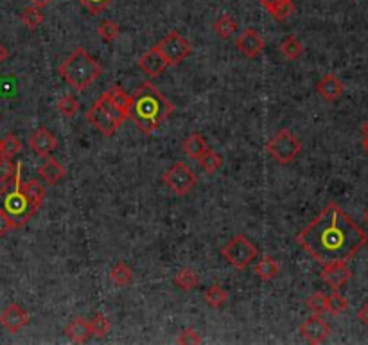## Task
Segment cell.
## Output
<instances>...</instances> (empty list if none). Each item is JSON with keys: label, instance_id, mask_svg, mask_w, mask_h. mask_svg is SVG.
I'll return each mask as SVG.
<instances>
[{"label": "cell", "instance_id": "cell-15", "mask_svg": "<svg viewBox=\"0 0 368 345\" xmlns=\"http://www.w3.org/2000/svg\"><path fill=\"white\" fill-rule=\"evenodd\" d=\"M138 67H140V69H142L147 76L156 78V76H160L165 71V69H167L169 63H167V60L162 56V53H160L155 45H153L149 51H146V53L140 56V60H138Z\"/></svg>", "mask_w": 368, "mask_h": 345}, {"label": "cell", "instance_id": "cell-41", "mask_svg": "<svg viewBox=\"0 0 368 345\" xmlns=\"http://www.w3.org/2000/svg\"><path fill=\"white\" fill-rule=\"evenodd\" d=\"M358 319H360L361 324H365L368 328V301L365 302V304L360 308V311H358Z\"/></svg>", "mask_w": 368, "mask_h": 345}, {"label": "cell", "instance_id": "cell-4", "mask_svg": "<svg viewBox=\"0 0 368 345\" xmlns=\"http://www.w3.org/2000/svg\"><path fill=\"white\" fill-rule=\"evenodd\" d=\"M0 213L9 218L13 229L24 227L38 213V207L22 189V164H17L13 180L6 184L4 189H0Z\"/></svg>", "mask_w": 368, "mask_h": 345}, {"label": "cell", "instance_id": "cell-12", "mask_svg": "<svg viewBox=\"0 0 368 345\" xmlns=\"http://www.w3.org/2000/svg\"><path fill=\"white\" fill-rule=\"evenodd\" d=\"M235 47H237V51H239L243 56L250 57V60H255L257 56H261L266 44H264L262 36L259 35L255 29L248 27V29H244L239 35V38L235 40Z\"/></svg>", "mask_w": 368, "mask_h": 345}, {"label": "cell", "instance_id": "cell-27", "mask_svg": "<svg viewBox=\"0 0 368 345\" xmlns=\"http://www.w3.org/2000/svg\"><path fill=\"white\" fill-rule=\"evenodd\" d=\"M22 189L24 193L29 196V200H31L33 204L40 209L45 200V193H47L44 184H40V180H29V182L22 180Z\"/></svg>", "mask_w": 368, "mask_h": 345}, {"label": "cell", "instance_id": "cell-44", "mask_svg": "<svg viewBox=\"0 0 368 345\" xmlns=\"http://www.w3.org/2000/svg\"><path fill=\"white\" fill-rule=\"evenodd\" d=\"M361 133H363V137H365V139L368 137V119L365 121L363 124H361Z\"/></svg>", "mask_w": 368, "mask_h": 345}, {"label": "cell", "instance_id": "cell-38", "mask_svg": "<svg viewBox=\"0 0 368 345\" xmlns=\"http://www.w3.org/2000/svg\"><path fill=\"white\" fill-rule=\"evenodd\" d=\"M90 15H101L102 11H107L116 0H77Z\"/></svg>", "mask_w": 368, "mask_h": 345}, {"label": "cell", "instance_id": "cell-23", "mask_svg": "<svg viewBox=\"0 0 368 345\" xmlns=\"http://www.w3.org/2000/svg\"><path fill=\"white\" fill-rule=\"evenodd\" d=\"M255 274H257L259 279L264 281V283L273 281L277 275H279V263H277L275 259L270 256L262 257L261 261L255 265Z\"/></svg>", "mask_w": 368, "mask_h": 345}, {"label": "cell", "instance_id": "cell-3", "mask_svg": "<svg viewBox=\"0 0 368 345\" xmlns=\"http://www.w3.org/2000/svg\"><path fill=\"white\" fill-rule=\"evenodd\" d=\"M62 80L72 87L75 92H84L90 85H93L102 74L101 63L86 49L77 47L68 54L58 67Z\"/></svg>", "mask_w": 368, "mask_h": 345}, {"label": "cell", "instance_id": "cell-35", "mask_svg": "<svg viewBox=\"0 0 368 345\" xmlns=\"http://www.w3.org/2000/svg\"><path fill=\"white\" fill-rule=\"evenodd\" d=\"M306 306L313 315H324L327 311V297L322 292L313 293V295L307 297Z\"/></svg>", "mask_w": 368, "mask_h": 345}, {"label": "cell", "instance_id": "cell-45", "mask_svg": "<svg viewBox=\"0 0 368 345\" xmlns=\"http://www.w3.org/2000/svg\"><path fill=\"white\" fill-rule=\"evenodd\" d=\"M363 150L367 151V155H368V137L363 141Z\"/></svg>", "mask_w": 368, "mask_h": 345}, {"label": "cell", "instance_id": "cell-43", "mask_svg": "<svg viewBox=\"0 0 368 345\" xmlns=\"http://www.w3.org/2000/svg\"><path fill=\"white\" fill-rule=\"evenodd\" d=\"M8 56H9V53H8V49H6V45L0 42V65L8 60Z\"/></svg>", "mask_w": 368, "mask_h": 345}, {"label": "cell", "instance_id": "cell-36", "mask_svg": "<svg viewBox=\"0 0 368 345\" xmlns=\"http://www.w3.org/2000/svg\"><path fill=\"white\" fill-rule=\"evenodd\" d=\"M90 326H92V335L98 338H104L108 333L111 331V322L102 313L95 315V317L90 320Z\"/></svg>", "mask_w": 368, "mask_h": 345}, {"label": "cell", "instance_id": "cell-9", "mask_svg": "<svg viewBox=\"0 0 368 345\" xmlns=\"http://www.w3.org/2000/svg\"><path fill=\"white\" fill-rule=\"evenodd\" d=\"M156 49L162 53V56L167 60L169 67H176L187 60L192 54L191 42L183 38L178 31H171L155 45Z\"/></svg>", "mask_w": 368, "mask_h": 345}, {"label": "cell", "instance_id": "cell-28", "mask_svg": "<svg viewBox=\"0 0 368 345\" xmlns=\"http://www.w3.org/2000/svg\"><path fill=\"white\" fill-rule=\"evenodd\" d=\"M280 53L284 54V57H288L289 62H295V60H298V57L302 56V53H304V45H302V42L298 40L297 36H288L286 40H282V44H280Z\"/></svg>", "mask_w": 368, "mask_h": 345}, {"label": "cell", "instance_id": "cell-25", "mask_svg": "<svg viewBox=\"0 0 368 345\" xmlns=\"http://www.w3.org/2000/svg\"><path fill=\"white\" fill-rule=\"evenodd\" d=\"M212 29L216 31V35L223 40H228L234 36V33L237 31V22L234 20L232 15H221V17L212 24Z\"/></svg>", "mask_w": 368, "mask_h": 345}, {"label": "cell", "instance_id": "cell-2", "mask_svg": "<svg viewBox=\"0 0 368 345\" xmlns=\"http://www.w3.org/2000/svg\"><path fill=\"white\" fill-rule=\"evenodd\" d=\"M131 108L128 117L135 123L144 135H151L171 117L174 112V103L169 101L155 85L146 81L138 85V89L131 96Z\"/></svg>", "mask_w": 368, "mask_h": 345}, {"label": "cell", "instance_id": "cell-31", "mask_svg": "<svg viewBox=\"0 0 368 345\" xmlns=\"http://www.w3.org/2000/svg\"><path fill=\"white\" fill-rule=\"evenodd\" d=\"M44 20H45V17H44V13H42V9L35 8V6H29V8H26L22 11L24 26L29 27V29H33V31H35V29H38V27L44 24Z\"/></svg>", "mask_w": 368, "mask_h": 345}, {"label": "cell", "instance_id": "cell-42", "mask_svg": "<svg viewBox=\"0 0 368 345\" xmlns=\"http://www.w3.org/2000/svg\"><path fill=\"white\" fill-rule=\"evenodd\" d=\"M29 2H31V6H35V8L45 9V8H49L53 0H29Z\"/></svg>", "mask_w": 368, "mask_h": 345}, {"label": "cell", "instance_id": "cell-40", "mask_svg": "<svg viewBox=\"0 0 368 345\" xmlns=\"http://www.w3.org/2000/svg\"><path fill=\"white\" fill-rule=\"evenodd\" d=\"M13 229V225H11V222H9V218L6 216V214L0 213V238H4L6 234H9Z\"/></svg>", "mask_w": 368, "mask_h": 345}, {"label": "cell", "instance_id": "cell-33", "mask_svg": "<svg viewBox=\"0 0 368 345\" xmlns=\"http://www.w3.org/2000/svg\"><path fill=\"white\" fill-rule=\"evenodd\" d=\"M120 29L119 26H117V22H113V20H102L101 24H99L98 27V35L101 36L102 42H107V44H111V42L117 40V36H119Z\"/></svg>", "mask_w": 368, "mask_h": 345}, {"label": "cell", "instance_id": "cell-14", "mask_svg": "<svg viewBox=\"0 0 368 345\" xmlns=\"http://www.w3.org/2000/svg\"><path fill=\"white\" fill-rule=\"evenodd\" d=\"M0 324L9 333H18L29 324V313L20 304H9L0 315Z\"/></svg>", "mask_w": 368, "mask_h": 345}, {"label": "cell", "instance_id": "cell-8", "mask_svg": "<svg viewBox=\"0 0 368 345\" xmlns=\"http://www.w3.org/2000/svg\"><path fill=\"white\" fill-rule=\"evenodd\" d=\"M162 182H164V186L176 196H185L196 187L198 177H196L194 171H192L185 162H174V164L164 172Z\"/></svg>", "mask_w": 368, "mask_h": 345}, {"label": "cell", "instance_id": "cell-32", "mask_svg": "<svg viewBox=\"0 0 368 345\" xmlns=\"http://www.w3.org/2000/svg\"><path fill=\"white\" fill-rule=\"evenodd\" d=\"M347 308H349V301L342 293H338V290H333V293L327 295V311L331 315L345 313Z\"/></svg>", "mask_w": 368, "mask_h": 345}, {"label": "cell", "instance_id": "cell-46", "mask_svg": "<svg viewBox=\"0 0 368 345\" xmlns=\"http://www.w3.org/2000/svg\"><path fill=\"white\" fill-rule=\"evenodd\" d=\"M363 218H365V222L368 223V205H367V209H365V213H363Z\"/></svg>", "mask_w": 368, "mask_h": 345}, {"label": "cell", "instance_id": "cell-16", "mask_svg": "<svg viewBox=\"0 0 368 345\" xmlns=\"http://www.w3.org/2000/svg\"><path fill=\"white\" fill-rule=\"evenodd\" d=\"M343 90H345V87H343L342 80L334 74H325L324 78L316 83V92H318V96H322L325 101H336V99H340L343 96Z\"/></svg>", "mask_w": 368, "mask_h": 345}, {"label": "cell", "instance_id": "cell-6", "mask_svg": "<svg viewBox=\"0 0 368 345\" xmlns=\"http://www.w3.org/2000/svg\"><path fill=\"white\" fill-rule=\"evenodd\" d=\"M221 256L235 270H246L257 259L259 250L246 236L237 234L221 248Z\"/></svg>", "mask_w": 368, "mask_h": 345}, {"label": "cell", "instance_id": "cell-30", "mask_svg": "<svg viewBox=\"0 0 368 345\" xmlns=\"http://www.w3.org/2000/svg\"><path fill=\"white\" fill-rule=\"evenodd\" d=\"M56 110H58L63 117H74V115L77 114V110H80V101H77L75 96L67 94V96H63V98L58 99Z\"/></svg>", "mask_w": 368, "mask_h": 345}, {"label": "cell", "instance_id": "cell-18", "mask_svg": "<svg viewBox=\"0 0 368 345\" xmlns=\"http://www.w3.org/2000/svg\"><path fill=\"white\" fill-rule=\"evenodd\" d=\"M261 6L266 9L271 17L275 18L277 22H284L288 20L295 11L293 0H259Z\"/></svg>", "mask_w": 368, "mask_h": 345}, {"label": "cell", "instance_id": "cell-1", "mask_svg": "<svg viewBox=\"0 0 368 345\" xmlns=\"http://www.w3.org/2000/svg\"><path fill=\"white\" fill-rule=\"evenodd\" d=\"M295 241L320 265L351 261L367 245L368 236L342 207L329 202L324 211L297 234Z\"/></svg>", "mask_w": 368, "mask_h": 345}, {"label": "cell", "instance_id": "cell-21", "mask_svg": "<svg viewBox=\"0 0 368 345\" xmlns=\"http://www.w3.org/2000/svg\"><path fill=\"white\" fill-rule=\"evenodd\" d=\"M207 150H209V144H207V141H205L201 133H192V135H189V137L185 139V142H183V151H185L191 159L198 160Z\"/></svg>", "mask_w": 368, "mask_h": 345}, {"label": "cell", "instance_id": "cell-17", "mask_svg": "<svg viewBox=\"0 0 368 345\" xmlns=\"http://www.w3.org/2000/svg\"><path fill=\"white\" fill-rule=\"evenodd\" d=\"M38 175H40V178L47 186H56V184H59L65 178L67 171H65V168L59 164L58 160L53 159V157H47V160L38 169Z\"/></svg>", "mask_w": 368, "mask_h": 345}, {"label": "cell", "instance_id": "cell-11", "mask_svg": "<svg viewBox=\"0 0 368 345\" xmlns=\"http://www.w3.org/2000/svg\"><path fill=\"white\" fill-rule=\"evenodd\" d=\"M322 279L325 284L333 288V290H340L342 286H345L352 277V270L349 268L347 261H333L322 265Z\"/></svg>", "mask_w": 368, "mask_h": 345}, {"label": "cell", "instance_id": "cell-26", "mask_svg": "<svg viewBox=\"0 0 368 345\" xmlns=\"http://www.w3.org/2000/svg\"><path fill=\"white\" fill-rule=\"evenodd\" d=\"M203 299L212 310H221L223 306L226 304V301H228V293L219 284H212V286L207 288Z\"/></svg>", "mask_w": 368, "mask_h": 345}, {"label": "cell", "instance_id": "cell-24", "mask_svg": "<svg viewBox=\"0 0 368 345\" xmlns=\"http://www.w3.org/2000/svg\"><path fill=\"white\" fill-rule=\"evenodd\" d=\"M108 98L111 99V103L116 105L117 108H119L120 112L125 115H128L129 108H131V101H134V98L129 96V94H126L125 90L120 89L119 85H111L110 89L107 90Z\"/></svg>", "mask_w": 368, "mask_h": 345}, {"label": "cell", "instance_id": "cell-29", "mask_svg": "<svg viewBox=\"0 0 368 345\" xmlns=\"http://www.w3.org/2000/svg\"><path fill=\"white\" fill-rule=\"evenodd\" d=\"M200 166L203 168L205 172H209V175H214V172H218L223 166V157L219 155L218 151L214 150H207L203 155L200 157Z\"/></svg>", "mask_w": 368, "mask_h": 345}, {"label": "cell", "instance_id": "cell-10", "mask_svg": "<svg viewBox=\"0 0 368 345\" xmlns=\"http://www.w3.org/2000/svg\"><path fill=\"white\" fill-rule=\"evenodd\" d=\"M300 335L306 342L313 345L324 344L331 335V326L322 319V315H311L300 326Z\"/></svg>", "mask_w": 368, "mask_h": 345}, {"label": "cell", "instance_id": "cell-5", "mask_svg": "<svg viewBox=\"0 0 368 345\" xmlns=\"http://www.w3.org/2000/svg\"><path fill=\"white\" fill-rule=\"evenodd\" d=\"M126 119H128V115L122 114V112L111 103V99L108 98L107 92L102 94L101 98L95 99V103H93L89 114H86V121L101 133L102 137L116 135L117 130L120 128V124L125 123Z\"/></svg>", "mask_w": 368, "mask_h": 345}, {"label": "cell", "instance_id": "cell-34", "mask_svg": "<svg viewBox=\"0 0 368 345\" xmlns=\"http://www.w3.org/2000/svg\"><path fill=\"white\" fill-rule=\"evenodd\" d=\"M20 151H22V141L15 133H9V135L2 139V155L8 157V159H13Z\"/></svg>", "mask_w": 368, "mask_h": 345}, {"label": "cell", "instance_id": "cell-13", "mask_svg": "<svg viewBox=\"0 0 368 345\" xmlns=\"http://www.w3.org/2000/svg\"><path fill=\"white\" fill-rule=\"evenodd\" d=\"M29 148L38 157H50V153H54L56 148H58V139L54 137V133L49 128L40 126L29 137Z\"/></svg>", "mask_w": 368, "mask_h": 345}, {"label": "cell", "instance_id": "cell-20", "mask_svg": "<svg viewBox=\"0 0 368 345\" xmlns=\"http://www.w3.org/2000/svg\"><path fill=\"white\" fill-rule=\"evenodd\" d=\"M110 279L113 281L116 286H129V284L134 283V268L125 261H117L113 265V268L110 270Z\"/></svg>", "mask_w": 368, "mask_h": 345}, {"label": "cell", "instance_id": "cell-22", "mask_svg": "<svg viewBox=\"0 0 368 345\" xmlns=\"http://www.w3.org/2000/svg\"><path fill=\"white\" fill-rule=\"evenodd\" d=\"M174 286L182 292H194L200 286V277L192 268H183L174 275Z\"/></svg>", "mask_w": 368, "mask_h": 345}, {"label": "cell", "instance_id": "cell-47", "mask_svg": "<svg viewBox=\"0 0 368 345\" xmlns=\"http://www.w3.org/2000/svg\"><path fill=\"white\" fill-rule=\"evenodd\" d=\"M0 155H2V139H0Z\"/></svg>", "mask_w": 368, "mask_h": 345}, {"label": "cell", "instance_id": "cell-37", "mask_svg": "<svg viewBox=\"0 0 368 345\" xmlns=\"http://www.w3.org/2000/svg\"><path fill=\"white\" fill-rule=\"evenodd\" d=\"M15 171H17V166L11 159L8 157L0 155V184H9V182L13 180Z\"/></svg>", "mask_w": 368, "mask_h": 345}, {"label": "cell", "instance_id": "cell-7", "mask_svg": "<svg viewBox=\"0 0 368 345\" xmlns=\"http://www.w3.org/2000/svg\"><path fill=\"white\" fill-rule=\"evenodd\" d=\"M302 151V142L293 132L288 128L279 130L273 139L266 144V153L279 162V164H291Z\"/></svg>", "mask_w": 368, "mask_h": 345}, {"label": "cell", "instance_id": "cell-39", "mask_svg": "<svg viewBox=\"0 0 368 345\" xmlns=\"http://www.w3.org/2000/svg\"><path fill=\"white\" fill-rule=\"evenodd\" d=\"M178 344H183V345H196V344H201V337L200 333L196 331V329L192 328H185L180 331V335H178Z\"/></svg>", "mask_w": 368, "mask_h": 345}, {"label": "cell", "instance_id": "cell-19", "mask_svg": "<svg viewBox=\"0 0 368 345\" xmlns=\"http://www.w3.org/2000/svg\"><path fill=\"white\" fill-rule=\"evenodd\" d=\"M65 333L74 344H84V342H89L93 337L90 320L83 319V317H77V319L72 320L67 326V329H65Z\"/></svg>", "mask_w": 368, "mask_h": 345}]
</instances>
